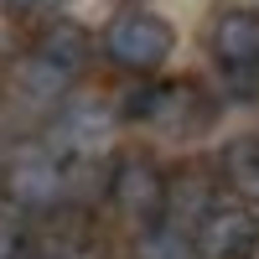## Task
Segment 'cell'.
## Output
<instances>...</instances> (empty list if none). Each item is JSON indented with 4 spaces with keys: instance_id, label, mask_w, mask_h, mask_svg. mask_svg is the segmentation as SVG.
<instances>
[{
    "instance_id": "5bb4252c",
    "label": "cell",
    "mask_w": 259,
    "mask_h": 259,
    "mask_svg": "<svg viewBox=\"0 0 259 259\" xmlns=\"http://www.w3.org/2000/svg\"><path fill=\"white\" fill-rule=\"evenodd\" d=\"M6 6H16V11H26V6H36V0H6Z\"/></svg>"
},
{
    "instance_id": "9c48e42d",
    "label": "cell",
    "mask_w": 259,
    "mask_h": 259,
    "mask_svg": "<svg viewBox=\"0 0 259 259\" xmlns=\"http://www.w3.org/2000/svg\"><path fill=\"white\" fill-rule=\"evenodd\" d=\"M218 177L228 182V192H233L239 202L259 207V140H254V135H239V140L223 145V156H218Z\"/></svg>"
},
{
    "instance_id": "4fadbf2b",
    "label": "cell",
    "mask_w": 259,
    "mask_h": 259,
    "mask_svg": "<svg viewBox=\"0 0 259 259\" xmlns=\"http://www.w3.org/2000/svg\"><path fill=\"white\" fill-rule=\"evenodd\" d=\"M36 259H83V254H73V249H62V254H36Z\"/></svg>"
},
{
    "instance_id": "30bf717a",
    "label": "cell",
    "mask_w": 259,
    "mask_h": 259,
    "mask_svg": "<svg viewBox=\"0 0 259 259\" xmlns=\"http://www.w3.org/2000/svg\"><path fill=\"white\" fill-rule=\"evenodd\" d=\"M11 83H16V89L26 94L31 104H57L62 94H68V73L52 68V62H47V57H36V52H26V57L16 62Z\"/></svg>"
},
{
    "instance_id": "7a4b0ae2",
    "label": "cell",
    "mask_w": 259,
    "mask_h": 259,
    "mask_svg": "<svg viewBox=\"0 0 259 259\" xmlns=\"http://www.w3.org/2000/svg\"><path fill=\"white\" fill-rule=\"evenodd\" d=\"M99 47L124 73H156V68H166V57L177 52V26H171L166 16H156V11H145V6H130V11H119L109 26H104Z\"/></svg>"
},
{
    "instance_id": "6da1fadb",
    "label": "cell",
    "mask_w": 259,
    "mask_h": 259,
    "mask_svg": "<svg viewBox=\"0 0 259 259\" xmlns=\"http://www.w3.org/2000/svg\"><path fill=\"white\" fill-rule=\"evenodd\" d=\"M212 94L197 78H161V83H140L135 94L124 99V119L166 130V135H187V130H202L212 119Z\"/></svg>"
},
{
    "instance_id": "ba28073f",
    "label": "cell",
    "mask_w": 259,
    "mask_h": 259,
    "mask_svg": "<svg viewBox=\"0 0 259 259\" xmlns=\"http://www.w3.org/2000/svg\"><path fill=\"white\" fill-rule=\"evenodd\" d=\"M31 52L47 57L52 68H62L68 78H78V73L94 62V36H89V26H83V21L57 16V21H47V26L36 31V47H31Z\"/></svg>"
},
{
    "instance_id": "7c38bea8",
    "label": "cell",
    "mask_w": 259,
    "mask_h": 259,
    "mask_svg": "<svg viewBox=\"0 0 259 259\" xmlns=\"http://www.w3.org/2000/svg\"><path fill=\"white\" fill-rule=\"evenodd\" d=\"M0 259H36L31 249V233L16 212H0Z\"/></svg>"
},
{
    "instance_id": "5b68a950",
    "label": "cell",
    "mask_w": 259,
    "mask_h": 259,
    "mask_svg": "<svg viewBox=\"0 0 259 259\" xmlns=\"http://www.w3.org/2000/svg\"><path fill=\"white\" fill-rule=\"evenodd\" d=\"M0 192L16 207H57L68 197V166L57 156H16L6 171H0Z\"/></svg>"
},
{
    "instance_id": "52a82bcc",
    "label": "cell",
    "mask_w": 259,
    "mask_h": 259,
    "mask_svg": "<svg viewBox=\"0 0 259 259\" xmlns=\"http://www.w3.org/2000/svg\"><path fill=\"white\" fill-rule=\"evenodd\" d=\"M207 47L233 73L239 68H259V11H249V6L218 11V21H212V31H207Z\"/></svg>"
},
{
    "instance_id": "8fae6325",
    "label": "cell",
    "mask_w": 259,
    "mask_h": 259,
    "mask_svg": "<svg viewBox=\"0 0 259 259\" xmlns=\"http://www.w3.org/2000/svg\"><path fill=\"white\" fill-rule=\"evenodd\" d=\"M135 259H197V244H192V233L177 228V223H150L135 244Z\"/></svg>"
},
{
    "instance_id": "8992f818",
    "label": "cell",
    "mask_w": 259,
    "mask_h": 259,
    "mask_svg": "<svg viewBox=\"0 0 259 259\" xmlns=\"http://www.w3.org/2000/svg\"><path fill=\"white\" fill-rule=\"evenodd\" d=\"M207 212H218V171H207L202 161H187L177 171H166V223L197 228Z\"/></svg>"
},
{
    "instance_id": "3957f363",
    "label": "cell",
    "mask_w": 259,
    "mask_h": 259,
    "mask_svg": "<svg viewBox=\"0 0 259 259\" xmlns=\"http://www.w3.org/2000/svg\"><path fill=\"white\" fill-rule=\"evenodd\" d=\"M104 197H109L124 218L135 223H161L166 218V171L150 156H119L109 166V182H104Z\"/></svg>"
},
{
    "instance_id": "277c9868",
    "label": "cell",
    "mask_w": 259,
    "mask_h": 259,
    "mask_svg": "<svg viewBox=\"0 0 259 259\" xmlns=\"http://www.w3.org/2000/svg\"><path fill=\"white\" fill-rule=\"evenodd\" d=\"M192 244H197V259H254L259 254V212L249 202L218 207L192 228Z\"/></svg>"
}]
</instances>
